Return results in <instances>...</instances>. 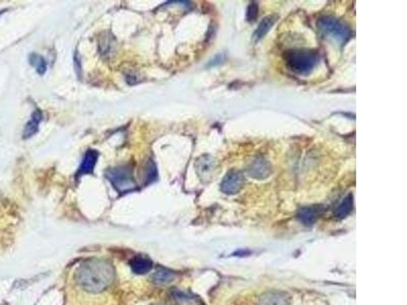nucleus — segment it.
I'll return each instance as SVG.
<instances>
[{"mask_svg":"<svg viewBox=\"0 0 407 305\" xmlns=\"http://www.w3.org/2000/svg\"><path fill=\"white\" fill-rule=\"evenodd\" d=\"M75 278L86 291L100 293L113 283L115 272L110 263L93 259L84 262L78 268Z\"/></svg>","mask_w":407,"mask_h":305,"instance_id":"1","label":"nucleus"},{"mask_svg":"<svg viewBox=\"0 0 407 305\" xmlns=\"http://www.w3.org/2000/svg\"><path fill=\"white\" fill-rule=\"evenodd\" d=\"M284 60L291 71L297 74H309L317 66L319 54L309 49H291L285 52Z\"/></svg>","mask_w":407,"mask_h":305,"instance_id":"2","label":"nucleus"},{"mask_svg":"<svg viewBox=\"0 0 407 305\" xmlns=\"http://www.w3.org/2000/svg\"><path fill=\"white\" fill-rule=\"evenodd\" d=\"M106 177L119 193H126L138 189L133 168L129 165L112 167L106 170Z\"/></svg>","mask_w":407,"mask_h":305,"instance_id":"3","label":"nucleus"},{"mask_svg":"<svg viewBox=\"0 0 407 305\" xmlns=\"http://www.w3.org/2000/svg\"><path fill=\"white\" fill-rule=\"evenodd\" d=\"M318 27L320 31L328 38L343 44L350 37L349 28L332 16H324L319 19Z\"/></svg>","mask_w":407,"mask_h":305,"instance_id":"4","label":"nucleus"},{"mask_svg":"<svg viewBox=\"0 0 407 305\" xmlns=\"http://www.w3.org/2000/svg\"><path fill=\"white\" fill-rule=\"evenodd\" d=\"M244 184V177L241 172L232 170L226 174L221 182V191L225 194H236Z\"/></svg>","mask_w":407,"mask_h":305,"instance_id":"5","label":"nucleus"},{"mask_svg":"<svg viewBox=\"0 0 407 305\" xmlns=\"http://www.w3.org/2000/svg\"><path fill=\"white\" fill-rule=\"evenodd\" d=\"M247 172L250 177L258 180H264L271 175L272 167L266 159L258 157L251 161L247 168Z\"/></svg>","mask_w":407,"mask_h":305,"instance_id":"6","label":"nucleus"},{"mask_svg":"<svg viewBox=\"0 0 407 305\" xmlns=\"http://www.w3.org/2000/svg\"><path fill=\"white\" fill-rule=\"evenodd\" d=\"M291 297L283 291H269L262 294L257 305H289Z\"/></svg>","mask_w":407,"mask_h":305,"instance_id":"7","label":"nucleus"},{"mask_svg":"<svg viewBox=\"0 0 407 305\" xmlns=\"http://www.w3.org/2000/svg\"><path fill=\"white\" fill-rule=\"evenodd\" d=\"M321 213L322 208L320 206L304 207L297 212V219L304 226H312L316 223Z\"/></svg>","mask_w":407,"mask_h":305,"instance_id":"8","label":"nucleus"},{"mask_svg":"<svg viewBox=\"0 0 407 305\" xmlns=\"http://www.w3.org/2000/svg\"><path fill=\"white\" fill-rule=\"evenodd\" d=\"M99 157V152L95 150H89L86 152L84 160L80 166V169L77 173L78 176H83L86 174H92L95 168V165L97 163Z\"/></svg>","mask_w":407,"mask_h":305,"instance_id":"9","label":"nucleus"},{"mask_svg":"<svg viewBox=\"0 0 407 305\" xmlns=\"http://www.w3.org/2000/svg\"><path fill=\"white\" fill-rule=\"evenodd\" d=\"M214 169H215V161L209 155H204L196 162V170L200 177L212 175Z\"/></svg>","mask_w":407,"mask_h":305,"instance_id":"10","label":"nucleus"},{"mask_svg":"<svg viewBox=\"0 0 407 305\" xmlns=\"http://www.w3.org/2000/svg\"><path fill=\"white\" fill-rule=\"evenodd\" d=\"M153 263L151 260L145 257H136L131 261V268L134 273L138 275L147 274L151 271Z\"/></svg>","mask_w":407,"mask_h":305,"instance_id":"11","label":"nucleus"},{"mask_svg":"<svg viewBox=\"0 0 407 305\" xmlns=\"http://www.w3.org/2000/svg\"><path fill=\"white\" fill-rule=\"evenodd\" d=\"M42 118H43V115L40 110H36L32 114V117H31L30 121L27 123L24 131H23V139H29L37 134V132L39 131V125H40V122L42 121Z\"/></svg>","mask_w":407,"mask_h":305,"instance_id":"12","label":"nucleus"},{"mask_svg":"<svg viewBox=\"0 0 407 305\" xmlns=\"http://www.w3.org/2000/svg\"><path fill=\"white\" fill-rule=\"evenodd\" d=\"M275 21H276V16H274V15H269V16L264 17L262 19V21L260 22V24L258 26L257 30L255 31V33L252 35V39L256 42L261 40L271 30V28L274 26Z\"/></svg>","mask_w":407,"mask_h":305,"instance_id":"13","label":"nucleus"},{"mask_svg":"<svg viewBox=\"0 0 407 305\" xmlns=\"http://www.w3.org/2000/svg\"><path fill=\"white\" fill-rule=\"evenodd\" d=\"M176 278V274L170 270L167 269H159L157 270L153 276H152V280L155 284L157 285H166L171 283L174 279Z\"/></svg>","mask_w":407,"mask_h":305,"instance_id":"14","label":"nucleus"},{"mask_svg":"<svg viewBox=\"0 0 407 305\" xmlns=\"http://www.w3.org/2000/svg\"><path fill=\"white\" fill-rule=\"evenodd\" d=\"M352 209H353V195L348 194L343 198V200L339 204V206L335 210V217L338 219H344L352 212Z\"/></svg>","mask_w":407,"mask_h":305,"instance_id":"15","label":"nucleus"},{"mask_svg":"<svg viewBox=\"0 0 407 305\" xmlns=\"http://www.w3.org/2000/svg\"><path fill=\"white\" fill-rule=\"evenodd\" d=\"M29 60H30L31 65H33V66L36 68V71H37L40 75H43V74L46 72V70H47V63H46L45 59H44L40 54L32 53V54L29 56Z\"/></svg>","mask_w":407,"mask_h":305,"instance_id":"16","label":"nucleus"},{"mask_svg":"<svg viewBox=\"0 0 407 305\" xmlns=\"http://www.w3.org/2000/svg\"><path fill=\"white\" fill-rule=\"evenodd\" d=\"M146 167H147L146 168V181L148 183L153 182L155 179H157V175H158L156 166L154 165L153 162H149Z\"/></svg>","mask_w":407,"mask_h":305,"instance_id":"17","label":"nucleus"},{"mask_svg":"<svg viewBox=\"0 0 407 305\" xmlns=\"http://www.w3.org/2000/svg\"><path fill=\"white\" fill-rule=\"evenodd\" d=\"M258 12H259V6L256 2H252L249 4L248 8H247V12H246V18L248 21H252L257 18L258 16Z\"/></svg>","mask_w":407,"mask_h":305,"instance_id":"18","label":"nucleus"}]
</instances>
